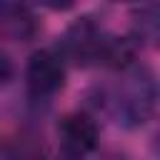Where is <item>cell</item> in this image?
<instances>
[{
  "mask_svg": "<svg viewBox=\"0 0 160 160\" xmlns=\"http://www.w3.org/2000/svg\"><path fill=\"white\" fill-rule=\"evenodd\" d=\"M120 72H122V82L115 90V95L110 98L112 112H115L118 122H122L128 128H140L155 112V100H158L155 78L145 65H138V62H132L130 68H125Z\"/></svg>",
  "mask_w": 160,
  "mask_h": 160,
  "instance_id": "1",
  "label": "cell"
},
{
  "mask_svg": "<svg viewBox=\"0 0 160 160\" xmlns=\"http://www.w3.org/2000/svg\"><path fill=\"white\" fill-rule=\"evenodd\" d=\"M108 32L102 28H98L90 18H80L78 22H72L68 28V32L60 40V58L70 60L75 65H100V55H102V45H105Z\"/></svg>",
  "mask_w": 160,
  "mask_h": 160,
  "instance_id": "2",
  "label": "cell"
},
{
  "mask_svg": "<svg viewBox=\"0 0 160 160\" xmlns=\"http://www.w3.org/2000/svg\"><path fill=\"white\" fill-rule=\"evenodd\" d=\"M25 85L32 100H50L65 85V60L58 50H38L25 65Z\"/></svg>",
  "mask_w": 160,
  "mask_h": 160,
  "instance_id": "3",
  "label": "cell"
},
{
  "mask_svg": "<svg viewBox=\"0 0 160 160\" xmlns=\"http://www.w3.org/2000/svg\"><path fill=\"white\" fill-rule=\"evenodd\" d=\"M58 135H60L62 152L72 155V158H80V155H88V152H92L98 148L100 128H98L92 115H88V112H70V115H65L60 120Z\"/></svg>",
  "mask_w": 160,
  "mask_h": 160,
  "instance_id": "4",
  "label": "cell"
},
{
  "mask_svg": "<svg viewBox=\"0 0 160 160\" xmlns=\"http://www.w3.org/2000/svg\"><path fill=\"white\" fill-rule=\"evenodd\" d=\"M0 32L8 35L10 40L28 42L38 35V20L28 10V5L15 0H0Z\"/></svg>",
  "mask_w": 160,
  "mask_h": 160,
  "instance_id": "5",
  "label": "cell"
},
{
  "mask_svg": "<svg viewBox=\"0 0 160 160\" xmlns=\"http://www.w3.org/2000/svg\"><path fill=\"white\" fill-rule=\"evenodd\" d=\"M135 45H155L158 40V5L145 2L132 15V35Z\"/></svg>",
  "mask_w": 160,
  "mask_h": 160,
  "instance_id": "6",
  "label": "cell"
},
{
  "mask_svg": "<svg viewBox=\"0 0 160 160\" xmlns=\"http://www.w3.org/2000/svg\"><path fill=\"white\" fill-rule=\"evenodd\" d=\"M32 2L45 8V10H52V12H62V10H70L75 5V0H32Z\"/></svg>",
  "mask_w": 160,
  "mask_h": 160,
  "instance_id": "7",
  "label": "cell"
},
{
  "mask_svg": "<svg viewBox=\"0 0 160 160\" xmlns=\"http://www.w3.org/2000/svg\"><path fill=\"white\" fill-rule=\"evenodd\" d=\"M12 78V65L5 55H0V82H8Z\"/></svg>",
  "mask_w": 160,
  "mask_h": 160,
  "instance_id": "8",
  "label": "cell"
},
{
  "mask_svg": "<svg viewBox=\"0 0 160 160\" xmlns=\"http://www.w3.org/2000/svg\"><path fill=\"white\" fill-rule=\"evenodd\" d=\"M112 2H120V0H112Z\"/></svg>",
  "mask_w": 160,
  "mask_h": 160,
  "instance_id": "9",
  "label": "cell"
}]
</instances>
